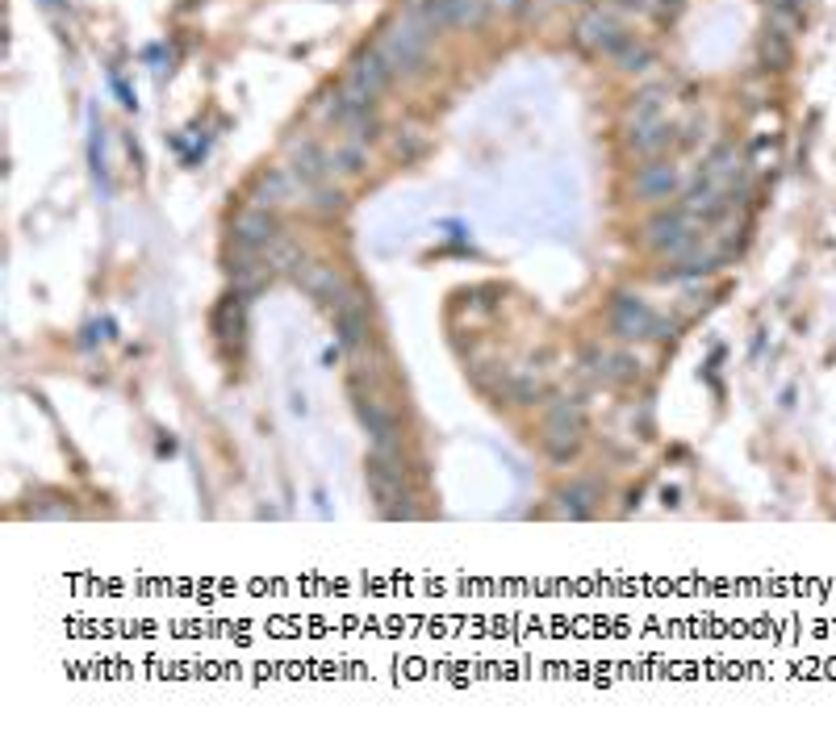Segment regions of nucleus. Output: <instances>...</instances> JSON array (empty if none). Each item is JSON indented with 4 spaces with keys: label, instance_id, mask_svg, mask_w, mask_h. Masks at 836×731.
<instances>
[{
    "label": "nucleus",
    "instance_id": "1",
    "mask_svg": "<svg viewBox=\"0 0 836 731\" xmlns=\"http://www.w3.org/2000/svg\"><path fill=\"white\" fill-rule=\"evenodd\" d=\"M364 477H368V493H373V502L381 506L385 518H414L410 493H406V477H402V456L368 452Z\"/></svg>",
    "mask_w": 836,
    "mask_h": 731
},
{
    "label": "nucleus",
    "instance_id": "2",
    "mask_svg": "<svg viewBox=\"0 0 836 731\" xmlns=\"http://www.w3.org/2000/svg\"><path fill=\"white\" fill-rule=\"evenodd\" d=\"M427 42H431V30L414 13H406L402 21H393V26L377 38V51L393 72H418L423 59H427Z\"/></svg>",
    "mask_w": 836,
    "mask_h": 731
},
{
    "label": "nucleus",
    "instance_id": "3",
    "mask_svg": "<svg viewBox=\"0 0 836 731\" xmlns=\"http://www.w3.org/2000/svg\"><path fill=\"white\" fill-rule=\"evenodd\" d=\"M582 435H586V414L573 397H561L552 402L548 414H544V431H540V443L552 460H573L577 447H582Z\"/></svg>",
    "mask_w": 836,
    "mask_h": 731
},
{
    "label": "nucleus",
    "instance_id": "4",
    "mask_svg": "<svg viewBox=\"0 0 836 731\" xmlns=\"http://www.w3.org/2000/svg\"><path fill=\"white\" fill-rule=\"evenodd\" d=\"M352 402H356V418L360 427L373 439V452L385 456H402V439H398V414H393L377 393H364L360 385H352Z\"/></svg>",
    "mask_w": 836,
    "mask_h": 731
},
{
    "label": "nucleus",
    "instance_id": "5",
    "mask_svg": "<svg viewBox=\"0 0 836 731\" xmlns=\"http://www.w3.org/2000/svg\"><path fill=\"white\" fill-rule=\"evenodd\" d=\"M427 30H448V26H481L490 13V0H414L410 9Z\"/></svg>",
    "mask_w": 836,
    "mask_h": 731
},
{
    "label": "nucleus",
    "instance_id": "6",
    "mask_svg": "<svg viewBox=\"0 0 836 731\" xmlns=\"http://www.w3.org/2000/svg\"><path fill=\"white\" fill-rule=\"evenodd\" d=\"M611 330L619 339H665V322L648 310V301L619 293L611 301Z\"/></svg>",
    "mask_w": 836,
    "mask_h": 731
},
{
    "label": "nucleus",
    "instance_id": "7",
    "mask_svg": "<svg viewBox=\"0 0 836 731\" xmlns=\"http://www.w3.org/2000/svg\"><path fill=\"white\" fill-rule=\"evenodd\" d=\"M230 234H235V247H239V251L264 255L276 239H281V222H276V209L247 205L243 214L235 218V226H230Z\"/></svg>",
    "mask_w": 836,
    "mask_h": 731
},
{
    "label": "nucleus",
    "instance_id": "8",
    "mask_svg": "<svg viewBox=\"0 0 836 731\" xmlns=\"http://www.w3.org/2000/svg\"><path fill=\"white\" fill-rule=\"evenodd\" d=\"M577 42L586 46V51H594V55H615L619 46L632 38L623 26H619V17L615 13H607V9H590V13H582V21H577Z\"/></svg>",
    "mask_w": 836,
    "mask_h": 731
},
{
    "label": "nucleus",
    "instance_id": "9",
    "mask_svg": "<svg viewBox=\"0 0 836 731\" xmlns=\"http://www.w3.org/2000/svg\"><path fill=\"white\" fill-rule=\"evenodd\" d=\"M389 76H393V67L381 59V51L373 46V51H360V55L352 59V67H347V80H343V88H347V92H356L360 101L377 105V97L385 92Z\"/></svg>",
    "mask_w": 836,
    "mask_h": 731
},
{
    "label": "nucleus",
    "instance_id": "10",
    "mask_svg": "<svg viewBox=\"0 0 836 731\" xmlns=\"http://www.w3.org/2000/svg\"><path fill=\"white\" fill-rule=\"evenodd\" d=\"M293 280L301 285V293L314 297V301H322L327 310H335V305H339L347 293H352V285L343 280V272L331 268V264H301V268L293 272Z\"/></svg>",
    "mask_w": 836,
    "mask_h": 731
},
{
    "label": "nucleus",
    "instance_id": "11",
    "mask_svg": "<svg viewBox=\"0 0 836 731\" xmlns=\"http://www.w3.org/2000/svg\"><path fill=\"white\" fill-rule=\"evenodd\" d=\"M331 318H335V335H339V343H343L347 351L364 347V335H368V305H364L360 289L347 293V297L335 305V310H331Z\"/></svg>",
    "mask_w": 836,
    "mask_h": 731
},
{
    "label": "nucleus",
    "instance_id": "12",
    "mask_svg": "<svg viewBox=\"0 0 836 731\" xmlns=\"http://www.w3.org/2000/svg\"><path fill=\"white\" fill-rule=\"evenodd\" d=\"M678 188H682V176H678L673 163H648V168L636 172V197L640 201H653V205L669 201Z\"/></svg>",
    "mask_w": 836,
    "mask_h": 731
},
{
    "label": "nucleus",
    "instance_id": "13",
    "mask_svg": "<svg viewBox=\"0 0 836 731\" xmlns=\"http://www.w3.org/2000/svg\"><path fill=\"white\" fill-rule=\"evenodd\" d=\"M289 172L301 188H318L331 172V151H322L318 143H301L293 147V159H289Z\"/></svg>",
    "mask_w": 836,
    "mask_h": 731
},
{
    "label": "nucleus",
    "instance_id": "14",
    "mask_svg": "<svg viewBox=\"0 0 836 731\" xmlns=\"http://www.w3.org/2000/svg\"><path fill=\"white\" fill-rule=\"evenodd\" d=\"M297 180H293V172L289 168H268V172H260V180H255V201L251 205H264V209H281L293 193H297Z\"/></svg>",
    "mask_w": 836,
    "mask_h": 731
},
{
    "label": "nucleus",
    "instance_id": "15",
    "mask_svg": "<svg viewBox=\"0 0 836 731\" xmlns=\"http://www.w3.org/2000/svg\"><path fill=\"white\" fill-rule=\"evenodd\" d=\"M669 138H673V126L665 122V117H657V122H648L640 130H627V151L640 155V159H657L669 147Z\"/></svg>",
    "mask_w": 836,
    "mask_h": 731
},
{
    "label": "nucleus",
    "instance_id": "16",
    "mask_svg": "<svg viewBox=\"0 0 836 731\" xmlns=\"http://www.w3.org/2000/svg\"><path fill=\"white\" fill-rule=\"evenodd\" d=\"M502 393L515 406H531V402H540V397H544V381L531 368H510L506 381H502Z\"/></svg>",
    "mask_w": 836,
    "mask_h": 731
},
{
    "label": "nucleus",
    "instance_id": "17",
    "mask_svg": "<svg viewBox=\"0 0 836 731\" xmlns=\"http://www.w3.org/2000/svg\"><path fill=\"white\" fill-rule=\"evenodd\" d=\"M556 502H561L565 518H590L594 506H598V485L594 481H573L569 489L556 493Z\"/></svg>",
    "mask_w": 836,
    "mask_h": 731
},
{
    "label": "nucleus",
    "instance_id": "18",
    "mask_svg": "<svg viewBox=\"0 0 836 731\" xmlns=\"http://www.w3.org/2000/svg\"><path fill=\"white\" fill-rule=\"evenodd\" d=\"M736 172H740V155H736L732 143L715 147V151L707 155V163H703V176H707L711 184H719V188H728V193H732V184H736Z\"/></svg>",
    "mask_w": 836,
    "mask_h": 731
},
{
    "label": "nucleus",
    "instance_id": "19",
    "mask_svg": "<svg viewBox=\"0 0 836 731\" xmlns=\"http://www.w3.org/2000/svg\"><path fill=\"white\" fill-rule=\"evenodd\" d=\"M364 163H368V143H360V138H352V134H347L343 143L331 151V168H339L347 176L364 172Z\"/></svg>",
    "mask_w": 836,
    "mask_h": 731
},
{
    "label": "nucleus",
    "instance_id": "20",
    "mask_svg": "<svg viewBox=\"0 0 836 731\" xmlns=\"http://www.w3.org/2000/svg\"><path fill=\"white\" fill-rule=\"evenodd\" d=\"M264 259H268L272 272H297L301 264H306V255H301V247L289 239V234H281V239L264 251Z\"/></svg>",
    "mask_w": 836,
    "mask_h": 731
},
{
    "label": "nucleus",
    "instance_id": "21",
    "mask_svg": "<svg viewBox=\"0 0 836 731\" xmlns=\"http://www.w3.org/2000/svg\"><path fill=\"white\" fill-rule=\"evenodd\" d=\"M611 63H615V67H623V72H648V67L657 63V55L648 51L644 42H636V38H627V42L619 46V51L611 55Z\"/></svg>",
    "mask_w": 836,
    "mask_h": 731
},
{
    "label": "nucleus",
    "instance_id": "22",
    "mask_svg": "<svg viewBox=\"0 0 836 731\" xmlns=\"http://www.w3.org/2000/svg\"><path fill=\"white\" fill-rule=\"evenodd\" d=\"M243 305H247V301L235 293V297H226V305L218 310V335H222L226 343H230V339H235V343L243 339Z\"/></svg>",
    "mask_w": 836,
    "mask_h": 731
},
{
    "label": "nucleus",
    "instance_id": "23",
    "mask_svg": "<svg viewBox=\"0 0 836 731\" xmlns=\"http://www.w3.org/2000/svg\"><path fill=\"white\" fill-rule=\"evenodd\" d=\"M310 193H314V201H310V205L318 209V214H339L343 201H347V197H343V188H331V184H318V188H310Z\"/></svg>",
    "mask_w": 836,
    "mask_h": 731
},
{
    "label": "nucleus",
    "instance_id": "24",
    "mask_svg": "<svg viewBox=\"0 0 836 731\" xmlns=\"http://www.w3.org/2000/svg\"><path fill=\"white\" fill-rule=\"evenodd\" d=\"M26 514L30 518H72L76 510L67 506V502H59V506H51V498H42V506H26Z\"/></svg>",
    "mask_w": 836,
    "mask_h": 731
},
{
    "label": "nucleus",
    "instance_id": "25",
    "mask_svg": "<svg viewBox=\"0 0 836 731\" xmlns=\"http://www.w3.org/2000/svg\"><path fill=\"white\" fill-rule=\"evenodd\" d=\"M786 55H791V51H786L782 34H778V30H770V38H765V59H770V63L778 67V63H786Z\"/></svg>",
    "mask_w": 836,
    "mask_h": 731
},
{
    "label": "nucleus",
    "instance_id": "26",
    "mask_svg": "<svg viewBox=\"0 0 836 731\" xmlns=\"http://www.w3.org/2000/svg\"><path fill=\"white\" fill-rule=\"evenodd\" d=\"M502 5H510V9H523V5H527V0H502Z\"/></svg>",
    "mask_w": 836,
    "mask_h": 731
},
{
    "label": "nucleus",
    "instance_id": "27",
    "mask_svg": "<svg viewBox=\"0 0 836 731\" xmlns=\"http://www.w3.org/2000/svg\"><path fill=\"white\" fill-rule=\"evenodd\" d=\"M778 5H795V0H778Z\"/></svg>",
    "mask_w": 836,
    "mask_h": 731
}]
</instances>
